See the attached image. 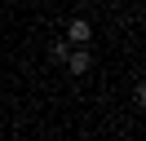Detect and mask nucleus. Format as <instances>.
<instances>
[{"label": "nucleus", "instance_id": "7ed1b4c3", "mask_svg": "<svg viewBox=\"0 0 146 141\" xmlns=\"http://www.w3.org/2000/svg\"><path fill=\"white\" fill-rule=\"evenodd\" d=\"M66 53H71V40H58L53 49H49V62H66Z\"/></svg>", "mask_w": 146, "mask_h": 141}, {"label": "nucleus", "instance_id": "f257e3e1", "mask_svg": "<svg viewBox=\"0 0 146 141\" xmlns=\"http://www.w3.org/2000/svg\"><path fill=\"white\" fill-rule=\"evenodd\" d=\"M89 66H93V57H89V49H75V53H66V70H71V75H89Z\"/></svg>", "mask_w": 146, "mask_h": 141}, {"label": "nucleus", "instance_id": "f03ea898", "mask_svg": "<svg viewBox=\"0 0 146 141\" xmlns=\"http://www.w3.org/2000/svg\"><path fill=\"white\" fill-rule=\"evenodd\" d=\"M66 40H71V44H89L93 40V26L84 22V18H75V22L66 26Z\"/></svg>", "mask_w": 146, "mask_h": 141}]
</instances>
